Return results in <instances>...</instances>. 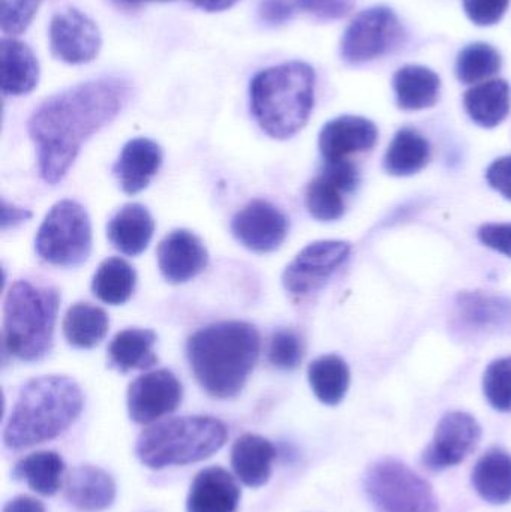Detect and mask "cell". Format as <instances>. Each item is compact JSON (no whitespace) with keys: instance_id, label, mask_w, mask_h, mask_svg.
<instances>
[{"instance_id":"6da1fadb","label":"cell","mask_w":511,"mask_h":512,"mask_svg":"<svg viewBox=\"0 0 511 512\" xmlns=\"http://www.w3.org/2000/svg\"><path fill=\"white\" fill-rule=\"evenodd\" d=\"M129 84L99 78L45 99L30 117V138L38 150L39 176L57 185L68 174L83 144L116 119L129 99Z\"/></svg>"},{"instance_id":"7a4b0ae2","label":"cell","mask_w":511,"mask_h":512,"mask_svg":"<svg viewBox=\"0 0 511 512\" xmlns=\"http://www.w3.org/2000/svg\"><path fill=\"white\" fill-rule=\"evenodd\" d=\"M261 337L249 322L224 321L195 331L186 343L198 384L216 399H231L245 387L260 357Z\"/></svg>"},{"instance_id":"3957f363","label":"cell","mask_w":511,"mask_h":512,"mask_svg":"<svg viewBox=\"0 0 511 512\" xmlns=\"http://www.w3.org/2000/svg\"><path fill=\"white\" fill-rule=\"evenodd\" d=\"M80 385L68 376H41L23 385L3 432L11 450H24L62 435L83 411Z\"/></svg>"},{"instance_id":"277c9868","label":"cell","mask_w":511,"mask_h":512,"mask_svg":"<svg viewBox=\"0 0 511 512\" xmlns=\"http://www.w3.org/2000/svg\"><path fill=\"white\" fill-rule=\"evenodd\" d=\"M251 110L260 128L287 140L305 128L315 102V71L303 62L272 66L251 83Z\"/></svg>"},{"instance_id":"5b68a950","label":"cell","mask_w":511,"mask_h":512,"mask_svg":"<svg viewBox=\"0 0 511 512\" xmlns=\"http://www.w3.org/2000/svg\"><path fill=\"white\" fill-rule=\"evenodd\" d=\"M60 295L51 286L18 280L9 288L3 307V346L26 363L42 360L53 349Z\"/></svg>"},{"instance_id":"8992f818","label":"cell","mask_w":511,"mask_h":512,"mask_svg":"<svg viewBox=\"0 0 511 512\" xmlns=\"http://www.w3.org/2000/svg\"><path fill=\"white\" fill-rule=\"evenodd\" d=\"M227 438V426L216 418H173L144 430L135 453L144 466L158 471L209 459L224 447Z\"/></svg>"},{"instance_id":"52a82bcc","label":"cell","mask_w":511,"mask_h":512,"mask_svg":"<svg viewBox=\"0 0 511 512\" xmlns=\"http://www.w3.org/2000/svg\"><path fill=\"white\" fill-rule=\"evenodd\" d=\"M39 258L57 267H77L92 251V224L77 201L63 200L51 207L35 239Z\"/></svg>"},{"instance_id":"ba28073f","label":"cell","mask_w":511,"mask_h":512,"mask_svg":"<svg viewBox=\"0 0 511 512\" xmlns=\"http://www.w3.org/2000/svg\"><path fill=\"white\" fill-rule=\"evenodd\" d=\"M365 489L378 512H437L431 486L396 459L378 460L366 472Z\"/></svg>"},{"instance_id":"9c48e42d","label":"cell","mask_w":511,"mask_h":512,"mask_svg":"<svg viewBox=\"0 0 511 512\" xmlns=\"http://www.w3.org/2000/svg\"><path fill=\"white\" fill-rule=\"evenodd\" d=\"M404 38L398 15L387 6H374L360 12L345 30L341 42L342 59L362 65L392 53Z\"/></svg>"},{"instance_id":"30bf717a","label":"cell","mask_w":511,"mask_h":512,"mask_svg":"<svg viewBox=\"0 0 511 512\" xmlns=\"http://www.w3.org/2000/svg\"><path fill=\"white\" fill-rule=\"evenodd\" d=\"M350 254V243L341 240L311 243L285 268L282 274L285 291L294 297L317 292L347 262Z\"/></svg>"},{"instance_id":"8fae6325","label":"cell","mask_w":511,"mask_h":512,"mask_svg":"<svg viewBox=\"0 0 511 512\" xmlns=\"http://www.w3.org/2000/svg\"><path fill=\"white\" fill-rule=\"evenodd\" d=\"M482 427L467 412H449L441 418L431 445L422 456L429 471H444L464 462L479 445Z\"/></svg>"},{"instance_id":"7c38bea8","label":"cell","mask_w":511,"mask_h":512,"mask_svg":"<svg viewBox=\"0 0 511 512\" xmlns=\"http://www.w3.org/2000/svg\"><path fill=\"white\" fill-rule=\"evenodd\" d=\"M50 45L54 57L69 65L96 59L102 47L101 32L92 18L75 8L57 12L51 20Z\"/></svg>"},{"instance_id":"4fadbf2b","label":"cell","mask_w":511,"mask_h":512,"mask_svg":"<svg viewBox=\"0 0 511 512\" xmlns=\"http://www.w3.org/2000/svg\"><path fill=\"white\" fill-rule=\"evenodd\" d=\"M287 216L266 200H254L236 213L231 231L240 245L257 254H269L281 248L287 239Z\"/></svg>"},{"instance_id":"5bb4252c","label":"cell","mask_w":511,"mask_h":512,"mask_svg":"<svg viewBox=\"0 0 511 512\" xmlns=\"http://www.w3.org/2000/svg\"><path fill=\"white\" fill-rule=\"evenodd\" d=\"M183 388L170 370H155L135 379L128 390V411L138 424L155 423L182 403Z\"/></svg>"},{"instance_id":"9a60e30c","label":"cell","mask_w":511,"mask_h":512,"mask_svg":"<svg viewBox=\"0 0 511 512\" xmlns=\"http://www.w3.org/2000/svg\"><path fill=\"white\" fill-rule=\"evenodd\" d=\"M209 264V252L197 234L174 230L158 246V265L167 282L185 283L203 273Z\"/></svg>"},{"instance_id":"2e32d148","label":"cell","mask_w":511,"mask_h":512,"mask_svg":"<svg viewBox=\"0 0 511 512\" xmlns=\"http://www.w3.org/2000/svg\"><path fill=\"white\" fill-rule=\"evenodd\" d=\"M378 141L374 122L360 116H341L321 129L318 147L324 161H341L354 153L369 152Z\"/></svg>"},{"instance_id":"e0dca14e","label":"cell","mask_w":511,"mask_h":512,"mask_svg":"<svg viewBox=\"0 0 511 512\" xmlns=\"http://www.w3.org/2000/svg\"><path fill=\"white\" fill-rule=\"evenodd\" d=\"M162 149L149 138L128 141L114 165L120 188L129 195L144 191L162 165Z\"/></svg>"},{"instance_id":"ac0fdd59","label":"cell","mask_w":511,"mask_h":512,"mask_svg":"<svg viewBox=\"0 0 511 512\" xmlns=\"http://www.w3.org/2000/svg\"><path fill=\"white\" fill-rule=\"evenodd\" d=\"M239 486L225 469L213 466L195 477L189 490L188 512H236L240 502Z\"/></svg>"},{"instance_id":"d6986e66","label":"cell","mask_w":511,"mask_h":512,"mask_svg":"<svg viewBox=\"0 0 511 512\" xmlns=\"http://www.w3.org/2000/svg\"><path fill=\"white\" fill-rule=\"evenodd\" d=\"M65 498L75 510L104 511L116 499V484L104 469L90 465L78 466L66 478Z\"/></svg>"},{"instance_id":"ffe728a7","label":"cell","mask_w":511,"mask_h":512,"mask_svg":"<svg viewBox=\"0 0 511 512\" xmlns=\"http://www.w3.org/2000/svg\"><path fill=\"white\" fill-rule=\"evenodd\" d=\"M155 233V221L141 204H125L107 224V237L120 254L138 256L149 248Z\"/></svg>"},{"instance_id":"44dd1931","label":"cell","mask_w":511,"mask_h":512,"mask_svg":"<svg viewBox=\"0 0 511 512\" xmlns=\"http://www.w3.org/2000/svg\"><path fill=\"white\" fill-rule=\"evenodd\" d=\"M275 459V447L263 436L243 435L234 442L231 450V466L237 478L252 489L267 484Z\"/></svg>"},{"instance_id":"7402d4cb","label":"cell","mask_w":511,"mask_h":512,"mask_svg":"<svg viewBox=\"0 0 511 512\" xmlns=\"http://www.w3.org/2000/svg\"><path fill=\"white\" fill-rule=\"evenodd\" d=\"M392 83L396 104L401 110H426L434 107L440 98V77L426 66H402L393 75Z\"/></svg>"},{"instance_id":"603a6c76","label":"cell","mask_w":511,"mask_h":512,"mask_svg":"<svg viewBox=\"0 0 511 512\" xmlns=\"http://www.w3.org/2000/svg\"><path fill=\"white\" fill-rule=\"evenodd\" d=\"M2 92L9 96L27 95L38 86L39 63L33 51L17 39L0 44Z\"/></svg>"},{"instance_id":"cb8c5ba5","label":"cell","mask_w":511,"mask_h":512,"mask_svg":"<svg viewBox=\"0 0 511 512\" xmlns=\"http://www.w3.org/2000/svg\"><path fill=\"white\" fill-rule=\"evenodd\" d=\"M155 331L147 328H126L116 334L108 346V361L113 369L122 373L146 370L158 363L153 346Z\"/></svg>"},{"instance_id":"d4e9b609","label":"cell","mask_w":511,"mask_h":512,"mask_svg":"<svg viewBox=\"0 0 511 512\" xmlns=\"http://www.w3.org/2000/svg\"><path fill=\"white\" fill-rule=\"evenodd\" d=\"M474 489L483 501L504 505L511 501V456L501 448H491L473 469Z\"/></svg>"},{"instance_id":"484cf974","label":"cell","mask_w":511,"mask_h":512,"mask_svg":"<svg viewBox=\"0 0 511 512\" xmlns=\"http://www.w3.org/2000/svg\"><path fill=\"white\" fill-rule=\"evenodd\" d=\"M464 105L476 125L486 129L497 128L510 113L509 83L491 80L476 84L465 93Z\"/></svg>"},{"instance_id":"4316f807","label":"cell","mask_w":511,"mask_h":512,"mask_svg":"<svg viewBox=\"0 0 511 512\" xmlns=\"http://www.w3.org/2000/svg\"><path fill=\"white\" fill-rule=\"evenodd\" d=\"M431 159L429 141L413 128L396 132L384 156V170L395 177H408L422 171Z\"/></svg>"},{"instance_id":"83f0119b","label":"cell","mask_w":511,"mask_h":512,"mask_svg":"<svg viewBox=\"0 0 511 512\" xmlns=\"http://www.w3.org/2000/svg\"><path fill=\"white\" fill-rule=\"evenodd\" d=\"M110 319L102 307L92 303H75L63 318L66 342L78 349H92L107 336Z\"/></svg>"},{"instance_id":"f1b7e54d","label":"cell","mask_w":511,"mask_h":512,"mask_svg":"<svg viewBox=\"0 0 511 512\" xmlns=\"http://www.w3.org/2000/svg\"><path fill=\"white\" fill-rule=\"evenodd\" d=\"M510 312V301L498 295L476 291L464 292L458 298V318L468 330H495Z\"/></svg>"},{"instance_id":"f546056e","label":"cell","mask_w":511,"mask_h":512,"mask_svg":"<svg viewBox=\"0 0 511 512\" xmlns=\"http://www.w3.org/2000/svg\"><path fill=\"white\" fill-rule=\"evenodd\" d=\"M308 379L321 403L336 406L344 400L350 387V369L339 355H323L309 364Z\"/></svg>"},{"instance_id":"4dcf8cb0","label":"cell","mask_w":511,"mask_h":512,"mask_svg":"<svg viewBox=\"0 0 511 512\" xmlns=\"http://www.w3.org/2000/svg\"><path fill=\"white\" fill-rule=\"evenodd\" d=\"M137 273L122 258H108L99 265L92 280V291L102 303L120 306L132 297Z\"/></svg>"},{"instance_id":"1f68e13d","label":"cell","mask_w":511,"mask_h":512,"mask_svg":"<svg viewBox=\"0 0 511 512\" xmlns=\"http://www.w3.org/2000/svg\"><path fill=\"white\" fill-rule=\"evenodd\" d=\"M65 463L54 451H39L17 463L14 475L26 481L33 492L42 496H53L62 486Z\"/></svg>"},{"instance_id":"d6a6232c","label":"cell","mask_w":511,"mask_h":512,"mask_svg":"<svg viewBox=\"0 0 511 512\" xmlns=\"http://www.w3.org/2000/svg\"><path fill=\"white\" fill-rule=\"evenodd\" d=\"M345 191L338 183L318 174L306 188L305 203L309 215L320 222H335L345 215Z\"/></svg>"},{"instance_id":"836d02e7","label":"cell","mask_w":511,"mask_h":512,"mask_svg":"<svg viewBox=\"0 0 511 512\" xmlns=\"http://www.w3.org/2000/svg\"><path fill=\"white\" fill-rule=\"evenodd\" d=\"M503 65L497 48L486 42H474L459 53L456 60V77L461 83L476 84L497 74Z\"/></svg>"},{"instance_id":"e575fe53","label":"cell","mask_w":511,"mask_h":512,"mask_svg":"<svg viewBox=\"0 0 511 512\" xmlns=\"http://www.w3.org/2000/svg\"><path fill=\"white\" fill-rule=\"evenodd\" d=\"M305 354L302 336L293 328H281L270 337L267 358L275 369L291 372L300 366Z\"/></svg>"},{"instance_id":"d590c367","label":"cell","mask_w":511,"mask_h":512,"mask_svg":"<svg viewBox=\"0 0 511 512\" xmlns=\"http://www.w3.org/2000/svg\"><path fill=\"white\" fill-rule=\"evenodd\" d=\"M483 393L498 412H511V357L498 358L483 375Z\"/></svg>"},{"instance_id":"8d00e7d4","label":"cell","mask_w":511,"mask_h":512,"mask_svg":"<svg viewBox=\"0 0 511 512\" xmlns=\"http://www.w3.org/2000/svg\"><path fill=\"white\" fill-rule=\"evenodd\" d=\"M41 0H0V26L6 35H20L32 23Z\"/></svg>"},{"instance_id":"74e56055","label":"cell","mask_w":511,"mask_h":512,"mask_svg":"<svg viewBox=\"0 0 511 512\" xmlns=\"http://www.w3.org/2000/svg\"><path fill=\"white\" fill-rule=\"evenodd\" d=\"M510 0H462L468 18L477 26H494L506 14Z\"/></svg>"},{"instance_id":"f35d334b","label":"cell","mask_w":511,"mask_h":512,"mask_svg":"<svg viewBox=\"0 0 511 512\" xmlns=\"http://www.w3.org/2000/svg\"><path fill=\"white\" fill-rule=\"evenodd\" d=\"M321 173L329 177L333 182L338 183L345 194H353L357 186L360 185V171L354 162L350 159H341V161H324Z\"/></svg>"},{"instance_id":"ab89813d","label":"cell","mask_w":511,"mask_h":512,"mask_svg":"<svg viewBox=\"0 0 511 512\" xmlns=\"http://www.w3.org/2000/svg\"><path fill=\"white\" fill-rule=\"evenodd\" d=\"M297 6L320 20H338L350 14L354 0H296Z\"/></svg>"},{"instance_id":"60d3db41","label":"cell","mask_w":511,"mask_h":512,"mask_svg":"<svg viewBox=\"0 0 511 512\" xmlns=\"http://www.w3.org/2000/svg\"><path fill=\"white\" fill-rule=\"evenodd\" d=\"M477 237L483 245L511 258V222L482 225Z\"/></svg>"},{"instance_id":"b9f144b4","label":"cell","mask_w":511,"mask_h":512,"mask_svg":"<svg viewBox=\"0 0 511 512\" xmlns=\"http://www.w3.org/2000/svg\"><path fill=\"white\" fill-rule=\"evenodd\" d=\"M489 186L511 201V155L495 159L486 171Z\"/></svg>"},{"instance_id":"7bdbcfd3","label":"cell","mask_w":511,"mask_h":512,"mask_svg":"<svg viewBox=\"0 0 511 512\" xmlns=\"http://www.w3.org/2000/svg\"><path fill=\"white\" fill-rule=\"evenodd\" d=\"M258 11L261 20L270 26L287 23L293 17V5L288 0H261Z\"/></svg>"},{"instance_id":"ee69618b","label":"cell","mask_w":511,"mask_h":512,"mask_svg":"<svg viewBox=\"0 0 511 512\" xmlns=\"http://www.w3.org/2000/svg\"><path fill=\"white\" fill-rule=\"evenodd\" d=\"M30 218H32L30 210L9 204L5 198H2V213H0V228H2V231L18 227L23 222L29 221Z\"/></svg>"},{"instance_id":"f6af8a7d","label":"cell","mask_w":511,"mask_h":512,"mask_svg":"<svg viewBox=\"0 0 511 512\" xmlns=\"http://www.w3.org/2000/svg\"><path fill=\"white\" fill-rule=\"evenodd\" d=\"M3 512H45L44 505L29 496H18L3 507Z\"/></svg>"},{"instance_id":"bcb514c9","label":"cell","mask_w":511,"mask_h":512,"mask_svg":"<svg viewBox=\"0 0 511 512\" xmlns=\"http://www.w3.org/2000/svg\"><path fill=\"white\" fill-rule=\"evenodd\" d=\"M191 2L204 11L218 12L231 8L237 0H191Z\"/></svg>"},{"instance_id":"7dc6e473","label":"cell","mask_w":511,"mask_h":512,"mask_svg":"<svg viewBox=\"0 0 511 512\" xmlns=\"http://www.w3.org/2000/svg\"><path fill=\"white\" fill-rule=\"evenodd\" d=\"M116 2L123 6H137L141 2H146V0H116ZM155 2H168V0H155Z\"/></svg>"}]
</instances>
